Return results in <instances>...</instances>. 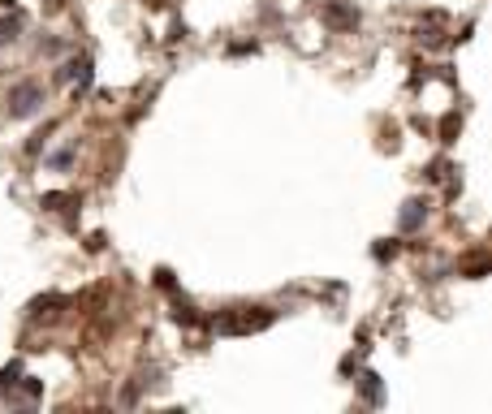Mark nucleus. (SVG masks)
<instances>
[{
  "label": "nucleus",
  "instance_id": "f257e3e1",
  "mask_svg": "<svg viewBox=\"0 0 492 414\" xmlns=\"http://www.w3.org/2000/svg\"><path fill=\"white\" fill-rule=\"evenodd\" d=\"M39 103H43V86L39 82H22V86H13L9 91V103H5V108H9V117H35L39 113Z\"/></svg>",
  "mask_w": 492,
  "mask_h": 414
},
{
  "label": "nucleus",
  "instance_id": "f03ea898",
  "mask_svg": "<svg viewBox=\"0 0 492 414\" xmlns=\"http://www.w3.org/2000/svg\"><path fill=\"white\" fill-rule=\"evenodd\" d=\"M272 324V310H259V315H225L216 320V332H255V328H268Z\"/></svg>",
  "mask_w": 492,
  "mask_h": 414
},
{
  "label": "nucleus",
  "instance_id": "7ed1b4c3",
  "mask_svg": "<svg viewBox=\"0 0 492 414\" xmlns=\"http://www.w3.org/2000/svg\"><path fill=\"white\" fill-rule=\"evenodd\" d=\"M423 216H427V203H423V198H406V203H402V216H398L402 233L419 229V225H423Z\"/></svg>",
  "mask_w": 492,
  "mask_h": 414
},
{
  "label": "nucleus",
  "instance_id": "20e7f679",
  "mask_svg": "<svg viewBox=\"0 0 492 414\" xmlns=\"http://www.w3.org/2000/svg\"><path fill=\"white\" fill-rule=\"evenodd\" d=\"M363 397H367L371 405H380V401H385V393H380V376H371V371L363 376Z\"/></svg>",
  "mask_w": 492,
  "mask_h": 414
},
{
  "label": "nucleus",
  "instance_id": "39448f33",
  "mask_svg": "<svg viewBox=\"0 0 492 414\" xmlns=\"http://www.w3.org/2000/svg\"><path fill=\"white\" fill-rule=\"evenodd\" d=\"M18 26H22V13H18L13 22H0V43H9V39H18Z\"/></svg>",
  "mask_w": 492,
  "mask_h": 414
},
{
  "label": "nucleus",
  "instance_id": "423d86ee",
  "mask_svg": "<svg viewBox=\"0 0 492 414\" xmlns=\"http://www.w3.org/2000/svg\"><path fill=\"white\" fill-rule=\"evenodd\" d=\"M65 203H70V194H43V207H48V212H61Z\"/></svg>",
  "mask_w": 492,
  "mask_h": 414
},
{
  "label": "nucleus",
  "instance_id": "0eeeda50",
  "mask_svg": "<svg viewBox=\"0 0 492 414\" xmlns=\"http://www.w3.org/2000/svg\"><path fill=\"white\" fill-rule=\"evenodd\" d=\"M18 384V362H13V367H5V371H0V388H13Z\"/></svg>",
  "mask_w": 492,
  "mask_h": 414
},
{
  "label": "nucleus",
  "instance_id": "6e6552de",
  "mask_svg": "<svg viewBox=\"0 0 492 414\" xmlns=\"http://www.w3.org/2000/svg\"><path fill=\"white\" fill-rule=\"evenodd\" d=\"M74 164V151H57L52 155V169H70Z\"/></svg>",
  "mask_w": 492,
  "mask_h": 414
}]
</instances>
